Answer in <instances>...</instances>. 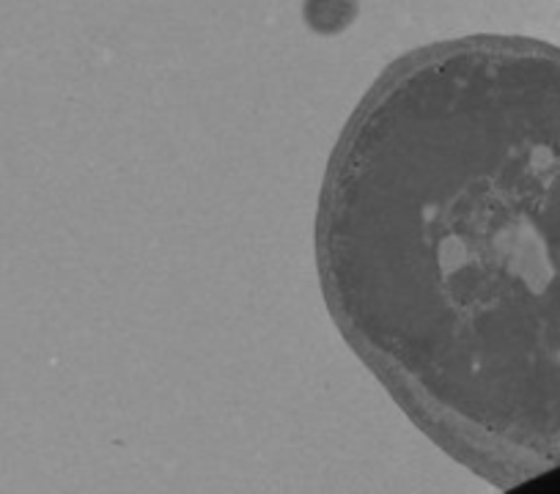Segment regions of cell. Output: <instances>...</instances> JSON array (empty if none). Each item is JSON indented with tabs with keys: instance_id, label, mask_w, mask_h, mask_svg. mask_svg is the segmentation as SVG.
Instances as JSON below:
<instances>
[{
	"instance_id": "obj_1",
	"label": "cell",
	"mask_w": 560,
	"mask_h": 494,
	"mask_svg": "<svg viewBox=\"0 0 560 494\" xmlns=\"http://www.w3.org/2000/svg\"><path fill=\"white\" fill-rule=\"evenodd\" d=\"M316 267L343 341L498 489L560 470V47L398 58L338 138Z\"/></svg>"
}]
</instances>
